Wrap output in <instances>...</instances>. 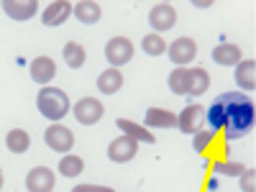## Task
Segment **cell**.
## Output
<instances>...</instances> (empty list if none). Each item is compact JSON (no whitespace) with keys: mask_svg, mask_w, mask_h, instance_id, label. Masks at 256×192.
<instances>
[{"mask_svg":"<svg viewBox=\"0 0 256 192\" xmlns=\"http://www.w3.org/2000/svg\"><path fill=\"white\" fill-rule=\"evenodd\" d=\"M254 102L244 92H226L212 100L208 108V123L216 136H223L226 141L241 138L254 128Z\"/></svg>","mask_w":256,"mask_h":192,"instance_id":"6da1fadb","label":"cell"},{"mask_svg":"<svg viewBox=\"0 0 256 192\" xmlns=\"http://www.w3.org/2000/svg\"><path fill=\"white\" fill-rule=\"evenodd\" d=\"M36 108L44 118L59 123L67 113H72V102H70L67 92L59 90V88H41L38 95H36Z\"/></svg>","mask_w":256,"mask_h":192,"instance_id":"7a4b0ae2","label":"cell"},{"mask_svg":"<svg viewBox=\"0 0 256 192\" xmlns=\"http://www.w3.org/2000/svg\"><path fill=\"white\" fill-rule=\"evenodd\" d=\"M105 59L110 62V67H123V64H128L134 59V44L131 38L126 36H113L108 44H105Z\"/></svg>","mask_w":256,"mask_h":192,"instance_id":"3957f363","label":"cell"},{"mask_svg":"<svg viewBox=\"0 0 256 192\" xmlns=\"http://www.w3.org/2000/svg\"><path fill=\"white\" fill-rule=\"evenodd\" d=\"M72 113H74L77 123H82V126H95V123L102 118L105 108H102V102H100L98 98H82V100H77V102L72 105Z\"/></svg>","mask_w":256,"mask_h":192,"instance_id":"277c9868","label":"cell"},{"mask_svg":"<svg viewBox=\"0 0 256 192\" xmlns=\"http://www.w3.org/2000/svg\"><path fill=\"white\" fill-rule=\"evenodd\" d=\"M174 24H177V10L172 3H156L148 10V26L154 28V34L162 36V31L174 28Z\"/></svg>","mask_w":256,"mask_h":192,"instance_id":"5b68a950","label":"cell"},{"mask_svg":"<svg viewBox=\"0 0 256 192\" xmlns=\"http://www.w3.org/2000/svg\"><path fill=\"white\" fill-rule=\"evenodd\" d=\"M44 144L52 148V152H70V148L74 146V134L70 131L67 126L62 123H52L46 131H44Z\"/></svg>","mask_w":256,"mask_h":192,"instance_id":"8992f818","label":"cell"},{"mask_svg":"<svg viewBox=\"0 0 256 192\" xmlns=\"http://www.w3.org/2000/svg\"><path fill=\"white\" fill-rule=\"evenodd\" d=\"M166 54H169V59H172L177 67H184V64H190L192 59L198 56V44L192 38H187V36H180V38L172 41V44H166Z\"/></svg>","mask_w":256,"mask_h":192,"instance_id":"52a82bcc","label":"cell"},{"mask_svg":"<svg viewBox=\"0 0 256 192\" xmlns=\"http://www.w3.org/2000/svg\"><path fill=\"white\" fill-rule=\"evenodd\" d=\"M138 154V141H134L131 136H118L108 144V159L116 164H126Z\"/></svg>","mask_w":256,"mask_h":192,"instance_id":"ba28073f","label":"cell"},{"mask_svg":"<svg viewBox=\"0 0 256 192\" xmlns=\"http://www.w3.org/2000/svg\"><path fill=\"white\" fill-rule=\"evenodd\" d=\"M202 120H205V108L198 105V102H192V105H187V108L177 116V128L182 134H198Z\"/></svg>","mask_w":256,"mask_h":192,"instance_id":"9c48e42d","label":"cell"},{"mask_svg":"<svg viewBox=\"0 0 256 192\" xmlns=\"http://www.w3.org/2000/svg\"><path fill=\"white\" fill-rule=\"evenodd\" d=\"M54 182H56V177L49 166H34L26 177V190L28 192H52Z\"/></svg>","mask_w":256,"mask_h":192,"instance_id":"30bf717a","label":"cell"},{"mask_svg":"<svg viewBox=\"0 0 256 192\" xmlns=\"http://www.w3.org/2000/svg\"><path fill=\"white\" fill-rule=\"evenodd\" d=\"M0 8H3L6 16L13 18V20H28L38 10V0H3Z\"/></svg>","mask_w":256,"mask_h":192,"instance_id":"8fae6325","label":"cell"},{"mask_svg":"<svg viewBox=\"0 0 256 192\" xmlns=\"http://www.w3.org/2000/svg\"><path fill=\"white\" fill-rule=\"evenodd\" d=\"M28 70H31V80L36 84H46L56 74V64L49 56H36V59H31V67Z\"/></svg>","mask_w":256,"mask_h":192,"instance_id":"7c38bea8","label":"cell"},{"mask_svg":"<svg viewBox=\"0 0 256 192\" xmlns=\"http://www.w3.org/2000/svg\"><path fill=\"white\" fill-rule=\"evenodd\" d=\"M70 16H72V3H67V0H54V3H49L44 8L41 20H44L46 26H62Z\"/></svg>","mask_w":256,"mask_h":192,"instance_id":"4fadbf2b","label":"cell"},{"mask_svg":"<svg viewBox=\"0 0 256 192\" xmlns=\"http://www.w3.org/2000/svg\"><path fill=\"white\" fill-rule=\"evenodd\" d=\"M72 13H74V18L80 20V24L92 26V24L100 20L102 8H100V3H95V0H80L77 6H72Z\"/></svg>","mask_w":256,"mask_h":192,"instance_id":"5bb4252c","label":"cell"},{"mask_svg":"<svg viewBox=\"0 0 256 192\" xmlns=\"http://www.w3.org/2000/svg\"><path fill=\"white\" fill-rule=\"evenodd\" d=\"M236 84L246 92L256 88V62L254 59H241L236 64Z\"/></svg>","mask_w":256,"mask_h":192,"instance_id":"9a60e30c","label":"cell"},{"mask_svg":"<svg viewBox=\"0 0 256 192\" xmlns=\"http://www.w3.org/2000/svg\"><path fill=\"white\" fill-rule=\"evenodd\" d=\"M212 62L220 64V67H236V64L241 62V49L236 44H218L216 49H212Z\"/></svg>","mask_w":256,"mask_h":192,"instance_id":"2e32d148","label":"cell"},{"mask_svg":"<svg viewBox=\"0 0 256 192\" xmlns=\"http://www.w3.org/2000/svg\"><path fill=\"white\" fill-rule=\"evenodd\" d=\"M120 88H123V74H120V70L110 67V70H102V72H100V77H98V90H100L102 95H116Z\"/></svg>","mask_w":256,"mask_h":192,"instance_id":"e0dca14e","label":"cell"},{"mask_svg":"<svg viewBox=\"0 0 256 192\" xmlns=\"http://www.w3.org/2000/svg\"><path fill=\"white\" fill-rule=\"evenodd\" d=\"M144 120L148 128H177V116L164 108H148Z\"/></svg>","mask_w":256,"mask_h":192,"instance_id":"ac0fdd59","label":"cell"},{"mask_svg":"<svg viewBox=\"0 0 256 192\" xmlns=\"http://www.w3.org/2000/svg\"><path fill=\"white\" fill-rule=\"evenodd\" d=\"M116 126L123 131V136H131L134 141H144V144H154V141H156L152 131H144V126H138V123H134V120L118 118V120H116Z\"/></svg>","mask_w":256,"mask_h":192,"instance_id":"d6986e66","label":"cell"},{"mask_svg":"<svg viewBox=\"0 0 256 192\" xmlns=\"http://www.w3.org/2000/svg\"><path fill=\"white\" fill-rule=\"evenodd\" d=\"M62 54H64L67 67H72V70H80L82 64H84V59H88V52H84V46L77 44V41H67L64 49H62Z\"/></svg>","mask_w":256,"mask_h":192,"instance_id":"ffe728a7","label":"cell"},{"mask_svg":"<svg viewBox=\"0 0 256 192\" xmlns=\"http://www.w3.org/2000/svg\"><path fill=\"white\" fill-rule=\"evenodd\" d=\"M6 146L13 154H26L28 146H31V138H28V134L24 131V128H13V131H8V136H6Z\"/></svg>","mask_w":256,"mask_h":192,"instance_id":"44dd1931","label":"cell"},{"mask_svg":"<svg viewBox=\"0 0 256 192\" xmlns=\"http://www.w3.org/2000/svg\"><path fill=\"white\" fill-rule=\"evenodd\" d=\"M169 90L174 95H187L190 92V70H184V67L172 70V74H169Z\"/></svg>","mask_w":256,"mask_h":192,"instance_id":"7402d4cb","label":"cell"},{"mask_svg":"<svg viewBox=\"0 0 256 192\" xmlns=\"http://www.w3.org/2000/svg\"><path fill=\"white\" fill-rule=\"evenodd\" d=\"M210 88V74L202 67L190 70V95H202Z\"/></svg>","mask_w":256,"mask_h":192,"instance_id":"603a6c76","label":"cell"},{"mask_svg":"<svg viewBox=\"0 0 256 192\" xmlns=\"http://www.w3.org/2000/svg\"><path fill=\"white\" fill-rule=\"evenodd\" d=\"M59 172H62V177H77L84 172V162L74 154H64L59 159Z\"/></svg>","mask_w":256,"mask_h":192,"instance_id":"cb8c5ba5","label":"cell"},{"mask_svg":"<svg viewBox=\"0 0 256 192\" xmlns=\"http://www.w3.org/2000/svg\"><path fill=\"white\" fill-rule=\"evenodd\" d=\"M141 49H144V54H148V56H162V54L166 52V41H164L159 34H146V36L141 38Z\"/></svg>","mask_w":256,"mask_h":192,"instance_id":"d4e9b609","label":"cell"},{"mask_svg":"<svg viewBox=\"0 0 256 192\" xmlns=\"http://www.w3.org/2000/svg\"><path fill=\"white\" fill-rule=\"evenodd\" d=\"M216 138H218V136L212 134V131H198V134H195V141H192V146H195L198 154L205 156L210 148H212V144H216Z\"/></svg>","mask_w":256,"mask_h":192,"instance_id":"484cf974","label":"cell"},{"mask_svg":"<svg viewBox=\"0 0 256 192\" xmlns=\"http://www.w3.org/2000/svg\"><path fill=\"white\" fill-rule=\"evenodd\" d=\"M244 164H236V162H218L216 164V172L218 174H226V177H241L244 174Z\"/></svg>","mask_w":256,"mask_h":192,"instance_id":"4316f807","label":"cell"},{"mask_svg":"<svg viewBox=\"0 0 256 192\" xmlns=\"http://www.w3.org/2000/svg\"><path fill=\"white\" fill-rule=\"evenodd\" d=\"M241 192H256V169H244V174H241Z\"/></svg>","mask_w":256,"mask_h":192,"instance_id":"83f0119b","label":"cell"},{"mask_svg":"<svg viewBox=\"0 0 256 192\" xmlns=\"http://www.w3.org/2000/svg\"><path fill=\"white\" fill-rule=\"evenodd\" d=\"M72 192H116L110 187H100V184H77Z\"/></svg>","mask_w":256,"mask_h":192,"instance_id":"f1b7e54d","label":"cell"},{"mask_svg":"<svg viewBox=\"0 0 256 192\" xmlns=\"http://www.w3.org/2000/svg\"><path fill=\"white\" fill-rule=\"evenodd\" d=\"M195 6H198V8H210L212 3H210V0H205V3H200V0H195Z\"/></svg>","mask_w":256,"mask_h":192,"instance_id":"f546056e","label":"cell"},{"mask_svg":"<svg viewBox=\"0 0 256 192\" xmlns=\"http://www.w3.org/2000/svg\"><path fill=\"white\" fill-rule=\"evenodd\" d=\"M3 182H6V180H3V169H0V187H3Z\"/></svg>","mask_w":256,"mask_h":192,"instance_id":"4dcf8cb0","label":"cell"}]
</instances>
